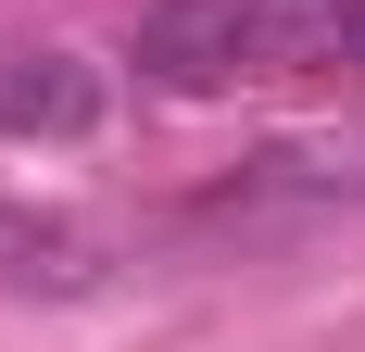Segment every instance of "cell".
<instances>
[{
    "mask_svg": "<svg viewBox=\"0 0 365 352\" xmlns=\"http://www.w3.org/2000/svg\"><path fill=\"white\" fill-rule=\"evenodd\" d=\"M353 0H252V63H340Z\"/></svg>",
    "mask_w": 365,
    "mask_h": 352,
    "instance_id": "3",
    "label": "cell"
},
{
    "mask_svg": "<svg viewBox=\"0 0 365 352\" xmlns=\"http://www.w3.org/2000/svg\"><path fill=\"white\" fill-rule=\"evenodd\" d=\"M252 63V0H139V76L164 101H215Z\"/></svg>",
    "mask_w": 365,
    "mask_h": 352,
    "instance_id": "1",
    "label": "cell"
},
{
    "mask_svg": "<svg viewBox=\"0 0 365 352\" xmlns=\"http://www.w3.org/2000/svg\"><path fill=\"white\" fill-rule=\"evenodd\" d=\"M340 63H365V0H353V38H340Z\"/></svg>",
    "mask_w": 365,
    "mask_h": 352,
    "instance_id": "4",
    "label": "cell"
},
{
    "mask_svg": "<svg viewBox=\"0 0 365 352\" xmlns=\"http://www.w3.org/2000/svg\"><path fill=\"white\" fill-rule=\"evenodd\" d=\"M101 126V63L88 51H0V139L63 151Z\"/></svg>",
    "mask_w": 365,
    "mask_h": 352,
    "instance_id": "2",
    "label": "cell"
}]
</instances>
